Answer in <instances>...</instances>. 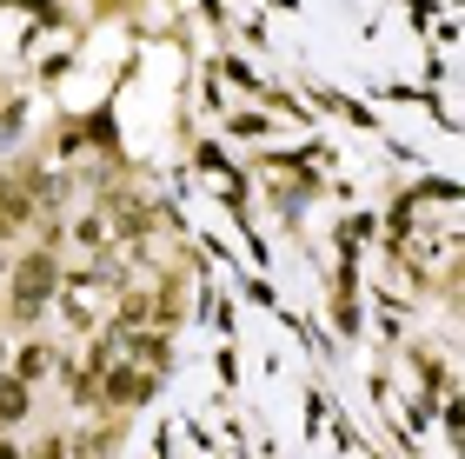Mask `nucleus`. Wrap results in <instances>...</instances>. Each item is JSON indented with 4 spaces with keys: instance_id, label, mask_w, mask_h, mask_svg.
<instances>
[{
    "instance_id": "nucleus-3",
    "label": "nucleus",
    "mask_w": 465,
    "mask_h": 459,
    "mask_svg": "<svg viewBox=\"0 0 465 459\" xmlns=\"http://www.w3.org/2000/svg\"><path fill=\"white\" fill-rule=\"evenodd\" d=\"M40 366H47V353H40V346H20V380H34Z\"/></svg>"
},
{
    "instance_id": "nucleus-2",
    "label": "nucleus",
    "mask_w": 465,
    "mask_h": 459,
    "mask_svg": "<svg viewBox=\"0 0 465 459\" xmlns=\"http://www.w3.org/2000/svg\"><path fill=\"white\" fill-rule=\"evenodd\" d=\"M20 413H27V386H20V380H0V426H14Z\"/></svg>"
},
{
    "instance_id": "nucleus-1",
    "label": "nucleus",
    "mask_w": 465,
    "mask_h": 459,
    "mask_svg": "<svg viewBox=\"0 0 465 459\" xmlns=\"http://www.w3.org/2000/svg\"><path fill=\"white\" fill-rule=\"evenodd\" d=\"M47 286H54V266L47 260H27V266H20V286H14V306L20 313H40V294H47Z\"/></svg>"
}]
</instances>
